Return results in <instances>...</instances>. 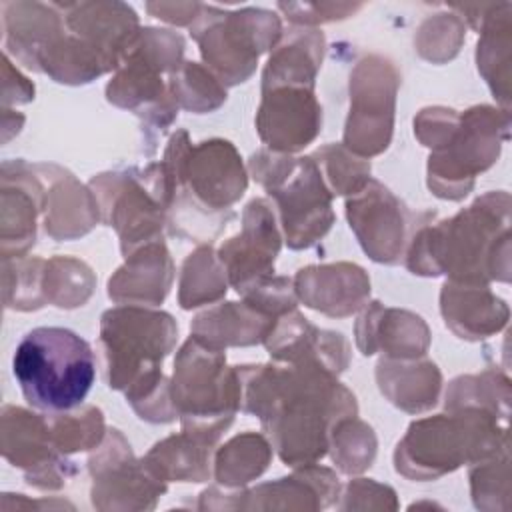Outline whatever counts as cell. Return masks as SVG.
Returning a JSON list of instances; mask_svg holds the SVG:
<instances>
[{
    "label": "cell",
    "mask_w": 512,
    "mask_h": 512,
    "mask_svg": "<svg viewBox=\"0 0 512 512\" xmlns=\"http://www.w3.org/2000/svg\"><path fill=\"white\" fill-rule=\"evenodd\" d=\"M12 374L30 406L60 414L86 400L96 378V360L90 344L74 330L40 326L18 342Z\"/></svg>",
    "instance_id": "cell-2"
},
{
    "label": "cell",
    "mask_w": 512,
    "mask_h": 512,
    "mask_svg": "<svg viewBox=\"0 0 512 512\" xmlns=\"http://www.w3.org/2000/svg\"><path fill=\"white\" fill-rule=\"evenodd\" d=\"M322 110L310 88L278 86L264 90L258 132L270 148L300 150L318 132Z\"/></svg>",
    "instance_id": "cell-7"
},
{
    "label": "cell",
    "mask_w": 512,
    "mask_h": 512,
    "mask_svg": "<svg viewBox=\"0 0 512 512\" xmlns=\"http://www.w3.org/2000/svg\"><path fill=\"white\" fill-rule=\"evenodd\" d=\"M252 368L254 380L248 382L244 410L260 416L274 436L280 458L292 466L322 458L328 448V424H334V418L344 420L334 416V406L356 408L354 396L334 404L350 392L318 362H294L290 370Z\"/></svg>",
    "instance_id": "cell-1"
},
{
    "label": "cell",
    "mask_w": 512,
    "mask_h": 512,
    "mask_svg": "<svg viewBox=\"0 0 512 512\" xmlns=\"http://www.w3.org/2000/svg\"><path fill=\"white\" fill-rule=\"evenodd\" d=\"M170 314L140 308H116L102 316L100 344L110 388H126L130 402L150 394L160 382L158 364L176 340Z\"/></svg>",
    "instance_id": "cell-3"
},
{
    "label": "cell",
    "mask_w": 512,
    "mask_h": 512,
    "mask_svg": "<svg viewBox=\"0 0 512 512\" xmlns=\"http://www.w3.org/2000/svg\"><path fill=\"white\" fill-rule=\"evenodd\" d=\"M324 36L318 30H294L288 40L270 56L264 70V90L278 86H314L316 70L322 62Z\"/></svg>",
    "instance_id": "cell-8"
},
{
    "label": "cell",
    "mask_w": 512,
    "mask_h": 512,
    "mask_svg": "<svg viewBox=\"0 0 512 512\" xmlns=\"http://www.w3.org/2000/svg\"><path fill=\"white\" fill-rule=\"evenodd\" d=\"M196 18V24L190 26L192 36L200 42L206 62L228 84L244 82L252 74L258 54L280 36L278 18L260 8L222 12L214 6H202V14Z\"/></svg>",
    "instance_id": "cell-5"
},
{
    "label": "cell",
    "mask_w": 512,
    "mask_h": 512,
    "mask_svg": "<svg viewBox=\"0 0 512 512\" xmlns=\"http://www.w3.org/2000/svg\"><path fill=\"white\" fill-rule=\"evenodd\" d=\"M254 178L274 196L286 242L290 248H308L322 238L334 216L330 210V194L320 178V166L312 156L288 162L286 176H278L272 156H252Z\"/></svg>",
    "instance_id": "cell-4"
},
{
    "label": "cell",
    "mask_w": 512,
    "mask_h": 512,
    "mask_svg": "<svg viewBox=\"0 0 512 512\" xmlns=\"http://www.w3.org/2000/svg\"><path fill=\"white\" fill-rule=\"evenodd\" d=\"M280 236L274 214L266 200H252L244 212V232L220 248V262L226 264L230 282L242 294L258 286L274 270Z\"/></svg>",
    "instance_id": "cell-6"
}]
</instances>
